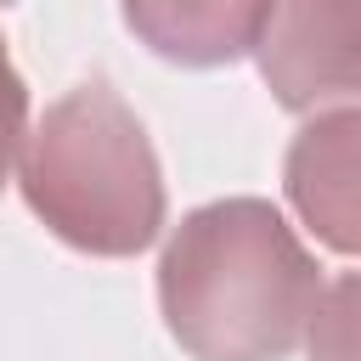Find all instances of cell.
Wrapping results in <instances>:
<instances>
[{
	"label": "cell",
	"mask_w": 361,
	"mask_h": 361,
	"mask_svg": "<svg viewBox=\"0 0 361 361\" xmlns=\"http://www.w3.org/2000/svg\"><path fill=\"white\" fill-rule=\"evenodd\" d=\"M322 299V265L265 197L192 209L158 259L169 338L192 361H282Z\"/></svg>",
	"instance_id": "6da1fadb"
},
{
	"label": "cell",
	"mask_w": 361,
	"mask_h": 361,
	"mask_svg": "<svg viewBox=\"0 0 361 361\" xmlns=\"http://www.w3.org/2000/svg\"><path fill=\"white\" fill-rule=\"evenodd\" d=\"M17 186L68 248L96 259H130L164 231L158 152L124 96L102 79L45 107L23 141Z\"/></svg>",
	"instance_id": "7a4b0ae2"
},
{
	"label": "cell",
	"mask_w": 361,
	"mask_h": 361,
	"mask_svg": "<svg viewBox=\"0 0 361 361\" xmlns=\"http://www.w3.org/2000/svg\"><path fill=\"white\" fill-rule=\"evenodd\" d=\"M254 56L288 113L361 107V0H276Z\"/></svg>",
	"instance_id": "3957f363"
},
{
	"label": "cell",
	"mask_w": 361,
	"mask_h": 361,
	"mask_svg": "<svg viewBox=\"0 0 361 361\" xmlns=\"http://www.w3.org/2000/svg\"><path fill=\"white\" fill-rule=\"evenodd\" d=\"M282 192L316 243L361 254V107H327L288 141Z\"/></svg>",
	"instance_id": "277c9868"
},
{
	"label": "cell",
	"mask_w": 361,
	"mask_h": 361,
	"mask_svg": "<svg viewBox=\"0 0 361 361\" xmlns=\"http://www.w3.org/2000/svg\"><path fill=\"white\" fill-rule=\"evenodd\" d=\"M124 28L175 68H226L254 56L276 0H118Z\"/></svg>",
	"instance_id": "5b68a950"
},
{
	"label": "cell",
	"mask_w": 361,
	"mask_h": 361,
	"mask_svg": "<svg viewBox=\"0 0 361 361\" xmlns=\"http://www.w3.org/2000/svg\"><path fill=\"white\" fill-rule=\"evenodd\" d=\"M310 361H361V271H344L333 288H322L310 322H305Z\"/></svg>",
	"instance_id": "8992f818"
},
{
	"label": "cell",
	"mask_w": 361,
	"mask_h": 361,
	"mask_svg": "<svg viewBox=\"0 0 361 361\" xmlns=\"http://www.w3.org/2000/svg\"><path fill=\"white\" fill-rule=\"evenodd\" d=\"M23 141H28V85L11 68V51L0 39V192L11 180V164L23 158Z\"/></svg>",
	"instance_id": "52a82bcc"
},
{
	"label": "cell",
	"mask_w": 361,
	"mask_h": 361,
	"mask_svg": "<svg viewBox=\"0 0 361 361\" xmlns=\"http://www.w3.org/2000/svg\"><path fill=\"white\" fill-rule=\"evenodd\" d=\"M0 6H11V0H0Z\"/></svg>",
	"instance_id": "ba28073f"
}]
</instances>
